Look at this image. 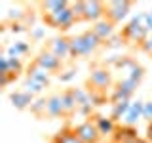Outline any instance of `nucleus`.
Returning <instances> with one entry per match:
<instances>
[{
  "mask_svg": "<svg viewBox=\"0 0 152 143\" xmlns=\"http://www.w3.org/2000/svg\"><path fill=\"white\" fill-rule=\"evenodd\" d=\"M91 31L97 35L99 38H101L103 42H107V40H110V38L114 36V31H116V25H114L112 21H108L107 17L101 19V21H97V23H93V27H91Z\"/></svg>",
  "mask_w": 152,
  "mask_h": 143,
  "instance_id": "obj_12",
  "label": "nucleus"
},
{
  "mask_svg": "<svg viewBox=\"0 0 152 143\" xmlns=\"http://www.w3.org/2000/svg\"><path fill=\"white\" fill-rule=\"evenodd\" d=\"M150 99H152V97H150Z\"/></svg>",
  "mask_w": 152,
  "mask_h": 143,
  "instance_id": "obj_35",
  "label": "nucleus"
},
{
  "mask_svg": "<svg viewBox=\"0 0 152 143\" xmlns=\"http://www.w3.org/2000/svg\"><path fill=\"white\" fill-rule=\"evenodd\" d=\"M61 99H63V109H65V116H70L74 111H78V105L74 101V95L70 94V90L61 92Z\"/></svg>",
  "mask_w": 152,
  "mask_h": 143,
  "instance_id": "obj_20",
  "label": "nucleus"
},
{
  "mask_svg": "<svg viewBox=\"0 0 152 143\" xmlns=\"http://www.w3.org/2000/svg\"><path fill=\"white\" fill-rule=\"evenodd\" d=\"M104 17H107V4L104 2H97V0L84 2V21L97 23Z\"/></svg>",
  "mask_w": 152,
  "mask_h": 143,
  "instance_id": "obj_8",
  "label": "nucleus"
},
{
  "mask_svg": "<svg viewBox=\"0 0 152 143\" xmlns=\"http://www.w3.org/2000/svg\"><path fill=\"white\" fill-rule=\"evenodd\" d=\"M88 90L91 92H101L104 94L108 88L112 86V73L103 65H93L89 69V76H88Z\"/></svg>",
  "mask_w": 152,
  "mask_h": 143,
  "instance_id": "obj_3",
  "label": "nucleus"
},
{
  "mask_svg": "<svg viewBox=\"0 0 152 143\" xmlns=\"http://www.w3.org/2000/svg\"><path fill=\"white\" fill-rule=\"evenodd\" d=\"M46 103H48V97L34 99V103L31 105V113L36 114V116H46Z\"/></svg>",
  "mask_w": 152,
  "mask_h": 143,
  "instance_id": "obj_22",
  "label": "nucleus"
},
{
  "mask_svg": "<svg viewBox=\"0 0 152 143\" xmlns=\"http://www.w3.org/2000/svg\"><path fill=\"white\" fill-rule=\"evenodd\" d=\"M42 19H44L46 25H50L53 29H59V31H69V29L76 23V17H74L72 10H70V4L65 10H59V12L53 13V15H46Z\"/></svg>",
  "mask_w": 152,
  "mask_h": 143,
  "instance_id": "obj_4",
  "label": "nucleus"
},
{
  "mask_svg": "<svg viewBox=\"0 0 152 143\" xmlns=\"http://www.w3.org/2000/svg\"><path fill=\"white\" fill-rule=\"evenodd\" d=\"M127 73H129V74H127V78H131V80H135V82H139V84H141L142 76H145V69H142V67L135 61V65H133L131 69L127 71Z\"/></svg>",
  "mask_w": 152,
  "mask_h": 143,
  "instance_id": "obj_23",
  "label": "nucleus"
},
{
  "mask_svg": "<svg viewBox=\"0 0 152 143\" xmlns=\"http://www.w3.org/2000/svg\"><path fill=\"white\" fill-rule=\"evenodd\" d=\"M10 101H12V105L17 109V111H23V109L31 107V105L34 103V95L27 94L25 90H17V92L10 94Z\"/></svg>",
  "mask_w": 152,
  "mask_h": 143,
  "instance_id": "obj_13",
  "label": "nucleus"
},
{
  "mask_svg": "<svg viewBox=\"0 0 152 143\" xmlns=\"http://www.w3.org/2000/svg\"><path fill=\"white\" fill-rule=\"evenodd\" d=\"M48 50L53 52V54L59 57L61 61L69 59L70 57V38L69 36H55V38H50L48 40Z\"/></svg>",
  "mask_w": 152,
  "mask_h": 143,
  "instance_id": "obj_9",
  "label": "nucleus"
},
{
  "mask_svg": "<svg viewBox=\"0 0 152 143\" xmlns=\"http://www.w3.org/2000/svg\"><path fill=\"white\" fill-rule=\"evenodd\" d=\"M28 52H31V46H28L25 40H15V42H12V44L6 48L4 54H8L10 57H15V59H23Z\"/></svg>",
  "mask_w": 152,
  "mask_h": 143,
  "instance_id": "obj_16",
  "label": "nucleus"
},
{
  "mask_svg": "<svg viewBox=\"0 0 152 143\" xmlns=\"http://www.w3.org/2000/svg\"><path fill=\"white\" fill-rule=\"evenodd\" d=\"M57 76H59V80H61V82H70V80H72L74 76H76V69H66V71H61V73L57 74Z\"/></svg>",
  "mask_w": 152,
  "mask_h": 143,
  "instance_id": "obj_26",
  "label": "nucleus"
},
{
  "mask_svg": "<svg viewBox=\"0 0 152 143\" xmlns=\"http://www.w3.org/2000/svg\"><path fill=\"white\" fill-rule=\"evenodd\" d=\"M139 118H142V101H139V99H137V101H131L129 111H127L126 118L122 120V124L135 128V126H137V122H139Z\"/></svg>",
  "mask_w": 152,
  "mask_h": 143,
  "instance_id": "obj_14",
  "label": "nucleus"
},
{
  "mask_svg": "<svg viewBox=\"0 0 152 143\" xmlns=\"http://www.w3.org/2000/svg\"><path fill=\"white\" fill-rule=\"evenodd\" d=\"M124 42H126V40L122 38V35H118V36H112L110 40H107V42H104V46H107V48H112V50H114V48H120Z\"/></svg>",
  "mask_w": 152,
  "mask_h": 143,
  "instance_id": "obj_28",
  "label": "nucleus"
},
{
  "mask_svg": "<svg viewBox=\"0 0 152 143\" xmlns=\"http://www.w3.org/2000/svg\"><path fill=\"white\" fill-rule=\"evenodd\" d=\"M137 143H150L148 139H141V137H139V139H137Z\"/></svg>",
  "mask_w": 152,
  "mask_h": 143,
  "instance_id": "obj_34",
  "label": "nucleus"
},
{
  "mask_svg": "<svg viewBox=\"0 0 152 143\" xmlns=\"http://www.w3.org/2000/svg\"><path fill=\"white\" fill-rule=\"evenodd\" d=\"M28 32H31V38H32V40H42V38H44V29H40V27H31V31H28Z\"/></svg>",
  "mask_w": 152,
  "mask_h": 143,
  "instance_id": "obj_29",
  "label": "nucleus"
},
{
  "mask_svg": "<svg viewBox=\"0 0 152 143\" xmlns=\"http://www.w3.org/2000/svg\"><path fill=\"white\" fill-rule=\"evenodd\" d=\"M122 38L127 42V44H139L142 46L148 38V31L145 29V13H139L127 23L126 27L122 29Z\"/></svg>",
  "mask_w": 152,
  "mask_h": 143,
  "instance_id": "obj_2",
  "label": "nucleus"
},
{
  "mask_svg": "<svg viewBox=\"0 0 152 143\" xmlns=\"http://www.w3.org/2000/svg\"><path fill=\"white\" fill-rule=\"evenodd\" d=\"M146 139L152 143V122H148V126H146Z\"/></svg>",
  "mask_w": 152,
  "mask_h": 143,
  "instance_id": "obj_33",
  "label": "nucleus"
},
{
  "mask_svg": "<svg viewBox=\"0 0 152 143\" xmlns=\"http://www.w3.org/2000/svg\"><path fill=\"white\" fill-rule=\"evenodd\" d=\"M72 130H74L76 136L82 139V143H99V139H101V133H99L97 126H95V122L91 120V118L76 124Z\"/></svg>",
  "mask_w": 152,
  "mask_h": 143,
  "instance_id": "obj_6",
  "label": "nucleus"
},
{
  "mask_svg": "<svg viewBox=\"0 0 152 143\" xmlns=\"http://www.w3.org/2000/svg\"><path fill=\"white\" fill-rule=\"evenodd\" d=\"M23 31H27L23 23H12V32H23Z\"/></svg>",
  "mask_w": 152,
  "mask_h": 143,
  "instance_id": "obj_32",
  "label": "nucleus"
},
{
  "mask_svg": "<svg viewBox=\"0 0 152 143\" xmlns=\"http://www.w3.org/2000/svg\"><path fill=\"white\" fill-rule=\"evenodd\" d=\"M34 63L40 65L44 71H48L50 74H59L61 71H63V61L57 57L53 52H50L48 48L38 52V55L34 57Z\"/></svg>",
  "mask_w": 152,
  "mask_h": 143,
  "instance_id": "obj_5",
  "label": "nucleus"
},
{
  "mask_svg": "<svg viewBox=\"0 0 152 143\" xmlns=\"http://www.w3.org/2000/svg\"><path fill=\"white\" fill-rule=\"evenodd\" d=\"M50 73L48 71H44L40 65H36L34 61H32L31 65H28V69H27V78H31V80H36V82H40L42 86H50Z\"/></svg>",
  "mask_w": 152,
  "mask_h": 143,
  "instance_id": "obj_15",
  "label": "nucleus"
},
{
  "mask_svg": "<svg viewBox=\"0 0 152 143\" xmlns=\"http://www.w3.org/2000/svg\"><path fill=\"white\" fill-rule=\"evenodd\" d=\"M25 15H27V12H23L21 8H12V10H10V13H8L10 21H13V23H19Z\"/></svg>",
  "mask_w": 152,
  "mask_h": 143,
  "instance_id": "obj_25",
  "label": "nucleus"
},
{
  "mask_svg": "<svg viewBox=\"0 0 152 143\" xmlns=\"http://www.w3.org/2000/svg\"><path fill=\"white\" fill-rule=\"evenodd\" d=\"M70 2H63V0H48V2H42L40 4V10H42V17L46 15H53L59 10H65Z\"/></svg>",
  "mask_w": 152,
  "mask_h": 143,
  "instance_id": "obj_17",
  "label": "nucleus"
},
{
  "mask_svg": "<svg viewBox=\"0 0 152 143\" xmlns=\"http://www.w3.org/2000/svg\"><path fill=\"white\" fill-rule=\"evenodd\" d=\"M51 143H82V139L74 133L72 128H65V130H61V132L55 133L53 139H51Z\"/></svg>",
  "mask_w": 152,
  "mask_h": 143,
  "instance_id": "obj_18",
  "label": "nucleus"
},
{
  "mask_svg": "<svg viewBox=\"0 0 152 143\" xmlns=\"http://www.w3.org/2000/svg\"><path fill=\"white\" fill-rule=\"evenodd\" d=\"M131 8H133L131 2H107V19L112 21L114 25H118L127 17Z\"/></svg>",
  "mask_w": 152,
  "mask_h": 143,
  "instance_id": "obj_7",
  "label": "nucleus"
},
{
  "mask_svg": "<svg viewBox=\"0 0 152 143\" xmlns=\"http://www.w3.org/2000/svg\"><path fill=\"white\" fill-rule=\"evenodd\" d=\"M145 29L148 32H152V10L145 12Z\"/></svg>",
  "mask_w": 152,
  "mask_h": 143,
  "instance_id": "obj_30",
  "label": "nucleus"
},
{
  "mask_svg": "<svg viewBox=\"0 0 152 143\" xmlns=\"http://www.w3.org/2000/svg\"><path fill=\"white\" fill-rule=\"evenodd\" d=\"M141 48H142V52H146V54H150V55H152V36L146 38V42H145V44H142Z\"/></svg>",
  "mask_w": 152,
  "mask_h": 143,
  "instance_id": "obj_31",
  "label": "nucleus"
},
{
  "mask_svg": "<svg viewBox=\"0 0 152 143\" xmlns=\"http://www.w3.org/2000/svg\"><path fill=\"white\" fill-rule=\"evenodd\" d=\"M44 88H46V86H42L40 82L31 80V78H27L25 82H23V90H25L27 94H31V95H40L42 92H44Z\"/></svg>",
  "mask_w": 152,
  "mask_h": 143,
  "instance_id": "obj_21",
  "label": "nucleus"
},
{
  "mask_svg": "<svg viewBox=\"0 0 152 143\" xmlns=\"http://www.w3.org/2000/svg\"><path fill=\"white\" fill-rule=\"evenodd\" d=\"M142 118L148 120V122H152V99H148V101L142 103Z\"/></svg>",
  "mask_w": 152,
  "mask_h": 143,
  "instance_id": "obj_27",
  "label": "nucleus"
},
{
  "mask_svg": "<svg viewBox=\"0 0 152 143\" xmlns=\"http://www.w3.org/2000/svg\"><path fill=\"white\" fill-rule=\"evenodd\" d=\"M70 10H72L76 21H84V0H80V2H70Z\"/></svg>",
  "mask_w": 152,
  "mask_h": 143,
  "instance_id": "obj_24",
  "label": "nucleus"
},
{
  "mask_svg": "<svg viewBox=\"0 0 152 143\" xmlns=\"http://www.w3.org/2000/svg\"><path fill=\"white\" fill-rule=\"evenodd\" d=\"M46 116H48V118L65 116V109H63V99H61V94H51L50 97H48V103H46Z\"/></svg>",
  "mask_w": 152,
  "mask_h": 143,
  "instance_id": "obj_11",
  "label": "nucleus"
},
{
  "mask_svg": "<svg viewBox=\"0 0 152 143\" xmlns=\"http://www.w3.org/2000/svg\"><path fill=\"white\" fill-rule=\"evenodd\" d=\"M91 120L95 122V126H97L99 133H101V137H112V133L116 132L118 124L112 120L110 116H103V114H93Z\"/></svg>",
  "mask_w": 152,
  "mask_h": 143,
  "instance_id": "obj_10",
  "label": "nucleus"
},
{
  "mask_svg": "<svg viewBox=\"0 0 152 143\" xmlns=\"http://www.w3.org/2000/svg\"><path fill=\"white\" fill-rule=\"evenodd\" d=\"M129 105H131V101H118V103H112L110 118H112L114 122L124 120V118H126V114H127V111H129Z\"/></svg>",
  "mask_w": 152,
  "mask_h": 143,
  "instance_id": "obj_19",
  "label": "nucleus"
},
{
  "mask_svg": "<svg viewBox=\"0 0 152 143\" xmlns=\"http://www.w3.org/2000/svg\"><path fill=\"white\" fill-rule=\"evenodd\" d=\"M103 44L104 42L95 35L91 29L84 31L82 35L70 36V57H88V55L95 54Z\"/></svg>",
  "mask_w": 152,
  "mask_h": 143,
  "instance_id": "obj_1",
  "label": "nucleus"
}]
</instances>
